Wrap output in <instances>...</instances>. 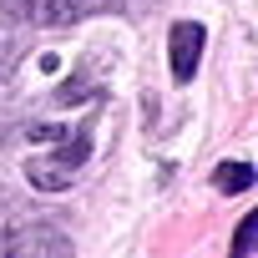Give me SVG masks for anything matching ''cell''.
<instances>
[{
	"label": "cell",
	"mask_w": 258,
	"mask_h": 258,
	"mask_svg": "<svg viewBox=\"0 0 258 258\" xmlns=\"http://www.w3.org/2000/svg\"><path fill=\"white\" fill-rule=\"evenodd\" d=\"M0 253H41V258H61V253H71V238L61 233V228H51V223H26V218H6L0 223Z\"/></svg>",
	"instance_id": "cell-1"
},
{
	"label": "cell",
	"mask_w": 258,
	"mask_h": 258,
	"mask_svg": "<svg viewBox=\"0 0 258 258\" xmlns=\"http://www.w3.org/2000/svg\"><path fill=\"white\" fill-rule=\"evenodd\" d=\"M86 152H91V126H81V132H76L71 152L61 147V152H51V157H31V162H26V177H31L41 192H56V187L76 182V167L86 162Z\"/></svg>",
	"instance_id": "cell-2"
},
{
	"label": "cell",
	"mask_w": 258,
	"mask_h": 258,
	"mask_svg": "<svg viewBox=\"0 0 258 258\" xmlns=\"http://www.w3.org/2000/svg\"><path fill=\"white\" fill-rule=\"evenodd\" d=\"M0 16L16 21V26H41V31H56V26L76 21L71 0H0Z\"/></svg>",
	"instance_id": "cell-3"
},
{
	"label": "cell",
	"mask_w": 258,
	"mask_h": 258,
	"mask_svg": "<svg viewBox=\"0 0 258 258\" xmlns=\"http://www.w3.org/2000/svg\"><path fill=\"white\" fill-rule=\"evenodd\" d=\"M203 41H208V31H203L198 21H177V26H172L167 46H172V76H177V81H192V76H198Z\"/></svg>",
	"instance_id": "cell-4"
},
{
	"label": "cell",
	"mask_w": 258,
	"mask_h": 258,
	"mask_svg": "<svg viewBox=\"0 0 258 258\" xmlns=\"http://www.w3.org/2000/svg\"><path fill=\"white\" fill-rule=\"evenodd\" d=\"M213 187H218V192H248V187H253V167H248V162H223V167L213 172Z\"/></svg>",
	"instance_id": "cell-5"
},
{
	"label": "cell",
	"mask_w": 258,
	"mask_h": 258,
	"mask_svg": "<svg viewBox=\"0 0 258 258\" xmlns=\"http://www.w3.org/2000/svg\"><path fill=\"white\" fill-rule=\"evenodd\" d=\"M21 56H26V46H21V31H16V26H0V81H6V76L21 66Z\"/></svg>",
	"instance_id": "cell-6"
},
{
	"label": "cell",
	"mask_w": 258,
	"mask_h": 258,
	"mask_svg": "<svg viewBox=\"0 0 258 258\" xmlns=\"http://www.w3.org/2000/svg\"><path fill=\"white\" fill-rule=\"evenodd\" d=\"M121 6H126V0H71L76 16H116Z\"/></svg>",
	"instance_id": "cell-7"
},
{
	"label": "cell",
	"mask_w": 258,
	"mask_h": 258,
	"mask_svg": "<svg viewBox=\"0 0 258 258\" xmlns=\"http://www.w3.org/2000/svg\"><path fill=\"white\" fill-rule=\"evenodd\" d=\"M233 253H238V258H248V253H253V218H243V223H238V233H233Z\"/></svg>",
	"instance_id": "cell-8"
}]
</instances>
